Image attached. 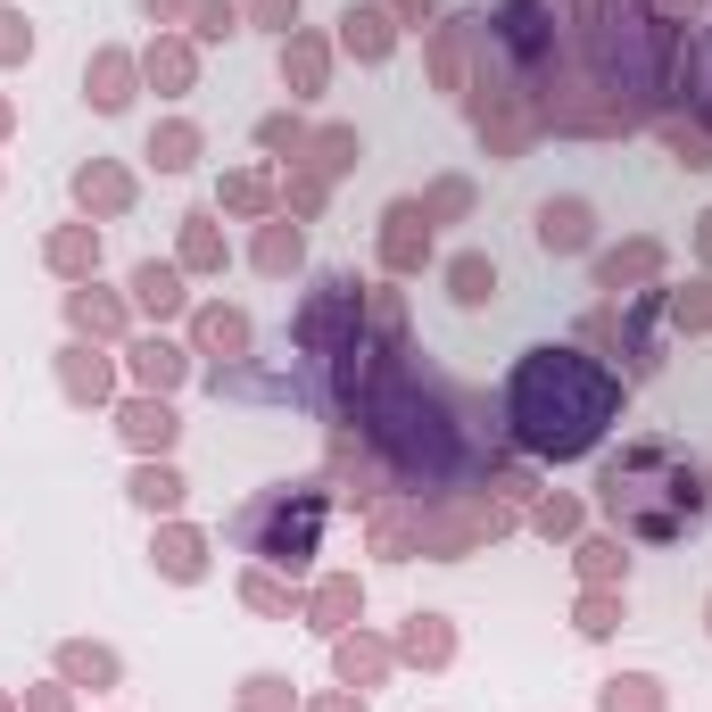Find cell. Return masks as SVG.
Here are the masks:
<instances>
[{
    "mask_svg": "<svg viewBox=\"0 0 712 712\" xmlns=\"http://www.w3.org/2000/svg\"><path fill=\"white\" fill-rule=\"evenodd\" d=\"M613 414H621V381L581 348H530L522 365H514V381H506L514 439H522L530 456H547V464L588 456L613 432Z\"/></svg>",
    "mask_w": 712,
    "mask_h": 712,
    "instance_id": "obj_1",
    "label": "cell"
},
{
    "mask_svg": "<svg viewBox=\"0 0 712 712\" xmlns=\"http://www.w3.org/2000/svg\"><path fill=\"white\" fill-rule=\"evenodd\" d=\"M539 241H547V249H581V241H588V207H581V199H547V207H539Z\"/></svg>",
    "mask_w": 712,
    "mask_h": 712,
    "instance_id": "obj_4",
    "label": "cell"
},
{
    "mask_svg": "<svg viewBox=\"0 0 712 712\" xmlns=\"http://www.w3.org/2000/svg\"><path fill=\"white\" fill-rule=\"evenodd\" d=\"M489 290H497V265H489V257H456V299L481 307Z\"/></svg>",
    "mask_w": 712,
    "mask_h": 712,
    "instance_id": "obj_5",
    "label": "cell"
},
{
    "mask_svg": "<svg viewBox=\"0 0 712 712\" xmlns=\"http://www.w3.org/2000/svg\"><path fill=\"white\" fill-rule=\"evenodd\" d=\"M597 497H605V514H613L621 530L671 547V539H688V530L704 522L712 481H704V464H696L679 439H630L621 456H605Z\"/></svg>",
    "mask_w": 712,
    "mask_h": 712,
    "instance_id": "obj_2",
    "label": "cell"
},
{
    "mask_svg": "<svg viewBox=\"0 0 712 712\" xmlns=\"http://www.w3.org/2000/svg\"><path fill=\"white\" fill-rule=\"evenodd\" d=\"M232 539L265 563H307L323 539V489H265L257 506L232 522Z\"/></svg>",
    "mask_w": 712,
    "mask_h": 712,
    "instance_id": "obj_3",
    "label": "cell"
},
{
    "mask_svg": "<svg viewBox=\"0 0 712 712\" xmlns=\"http://www.w3.org/2000/svg\"><path fill=\"white\" fill-rule=\"evenodd\" d=\"M150 158H158V166H191V133H166Z\"/></svg>",
    "mask_w": 712,
    "mask_h": 712,
    "instance_id": "obj_10",
    "label": "cell"
},
{
    "mask_svg": "<svg viewBox=\"0 0 712 712\" xmlns=\"http://www.w3.org/2000/svg\"><path fill=\"white\" fill-rule=\"evenodd\" d=\"M133 290H141L150 307H174V274H166V265H141V274H133Z\"/></svg>",
    "mask_w": 712,
    "mask_h": 712,
    "instance_id": "obj_6",
    "label": "cell"
},
{
    "mask_svg": "<svg viewBox=\"0 0 712 712\" xmlns=\"http://www.w3.org/2000/svg\"><path fill=\"white\" fill-rule=\"evenodd\" d=\"M141 506H174V472H141Z\"/></svg>",
    "mask_w": 712,
    "mask_h": 712,
    "instance_id": "obj_9",
    "label": "cell"
},
{
    "mask_svg": "<svg viewBox=\"0 0 712 712\" xmlns=\"http://www.w3.org/2000/svg\"><path fill=\"white\" fill-rule=\"evenodd\" d=\"M390 265H414V207H390Z\"/></svg>",
    "mask_w": 712,
    "mask_h": 712,
    "instance_id": "obj_7",
    "label": "cell"
},
{
    "mask_svg": "<svg viewBox=\"0 0 712 712\" xmlns=\"http://www.w3.org/2000/svg\"><path fill=\"white\" fill-rule=\"evenodd\" d=\"M348 42H365V50H390V34H381V18H374V9H365V18L348 9Z\"/></svg>",
    "mask_w": 712,
    "mask_h": 712,
    "instance_id": "obj_8",
    "label": "cell"
}]
</instances>
